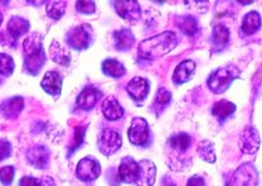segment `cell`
Here are the masks:
<instances>
[{
    "instance_id": "obj_1",
    "label": "cell",
    "mask_w": 262,
    "mask_h": 186,
    "mask_svg": "<svg viewBox=\"0 0 262 186\" xmlns=\"http://www.w3.org/2000/svg\"><path fill=\"white\" fill-rule=\"evenodd\" d=\"M177 37L174 33L165 32L141 41L138 54L140 58L156 59L167 55L177 46Z\"/></svg>"
},
{
    "instance_id": "obj_2",
    "label": "cell",
    "mask_w": 262,
    "mask_h": 186,
    "mask_svg": "<svg viewBox=\"0 0 262 186\" xmlns=\"http://www.w3.org/2000/svg\"><path fill=\"white\" fill-rule=\"evenodd\" d=\"M39 34L29 35L24 40V51H25V66L29 73L37 75L45 64V52Z\"/></svg>"
},
{
    "instance_id": "obj_3",
    "label": "cell",
    "mask_w": 262,
    "mask_h": 186,
    "mask_svg": "<svg viewBox=\"0 0 262 186\" xmlns=\"http://www.w3.org/2000/svg\"><path fill=\"white\" fill-rule=\"evenodd\" d=\"M240 70L232 65L225 66L213 71L210 78L207 81L208 88L211 89L213 93L215 94H222L226 92V89L230 87L234 79L239 78Z\"/></svg>"
},
{
    "instance_id": "obj_4",
    "label": "cell",
    "mask_w": 262,
    "mask_h": 186,
    "mask_svg": "<svg viewBox=\"0 0 262 186\" xmlns=\"http://www.w3.org/2000/svg\"><path fill=\"white\" fill-rule=\"evenodd\" d=\"M98 145L101 153L105 156H110L120 149L122 145L121 135L115 129H103L99 135Z\"/></svg>"
},
{
    "instance_id": "obj_5",
    "label": "cell",
    "mask_w": 262,
    "mask_h": 186,
    "mask_svg": "<svg viewBox=\"0 0 262 186\" xmlns=\"http://www.w3.org/2000/svg\"><path fill=\"white\" fill-rule=\"evenodd\" d=\"M91 39V27L89 25H81L75 27L69 33L67 37L69 45L75 50L86 49L90 46Z\"/></svg>"
},
{
    "instance_id": "obj_6",
    "label": "cell",
    "mask_w": 262,
    "mask_h": 186,
    "mask_svg": "<svg viewBox=\"0 0 262 186\" xmlns=\"http://www.w3.org/2000/svg\"><path fill=\"white\" fill-rule=\"evenodd\" d=\"M128 137L134 145H146L149 140V126H148L146 119L141 117L134 118L128 130Z\"/></svg>"
},
{
    "instance_id": "obj_7",
    "label": "cell",
    "mask_w": 262,
    "mask_h": 186,
    "mask_svg": "<svg viewBox=\"0 0 262 186\" xmlns=\"http://www.w3.org/2000/svg\"><path fill=\"white\" fill-rule=\"evenodd\" d=\"M228 185H258V172L251 163H246L231 176Z\"/></svg>"
},
{
    "instance_id": "obj_8",
    "label": "cell",
    "mask_w": 262,
    "mask_h": 186,
    "mask_svg": "<svg viewBox=\"0 0 262 186\" xmlns=\"http://www.w3.org/2000/svg\"><path fill=\"white\" fill-rule=\"evenodd\" d=\"M101 166L92 156H88L80 161L76 169V175L83 182H92L100 176Z\"/></svg>"
},
{
    "instance_id": "obj_9",
    "label": "cell",
    "mask_w": 262,
    "mask_h": 186,
    "mask_svg": "<svg viewBox=\"0 0 262 186\" xmlns=\"http://www.w3.org/2000/svg\"><path fill=\"white\" fill-rule=\"evenodd\" d=\"M240 149L244 154H255L260 147V135L253 126H247L242 130L239 141Z\"/></svg>"
},
{
    "instance_id": "obj_10",
    "label": "cell",
    "mask_w": 262,
    "mask_h": 186,
    "mask_svg": "<svg viewBox=\"0 0 262 186\" xmlns=\"http://www.w3.org/2000/svg\"><path fill=\"white\" fill-rule=\"evenodd\" d=\"M115 8L119 16L129 21L138 20L141 15L138 0H116Z\"/></svg>"
},
{
    "instance_id": "obj_11",
    "label": "cell",
    "mask_w": 262,
    "mask_h": 186,
    "mask_svg": "<svg viewBox=\"0 0 262 186\" xmlns=\"http://www.w3.org/2000/svg\"><path fill=\"white\" fill-rule=\"evenodd\" d=\"M119 176L128 184H137L139 176V164L131 157H124L119 166Z\"/></svg>"
},
{
    "instance_id": "obj_12",
    "label": "cell",
    "mask_w": 262,
    "mask_h": 186,
    "mask_svg": "<svg viewBox=\"0 0 262 186\" xmlns=\"http://www.w3.org/2000/svg\"><path fill=\"white\" fill-rule=\"evenodd\" d=\"M127 92L136 101H142L149 93V83L142 77H135L127 85Z\"/></svg>"
},
{
    "instance_id": "obj_13",
    "label": "cell",
    "mask_w": 262,
    "mask_h": 186,
    "mask_svg": "<svg viewBox=\"0 0 262 186\" xmlns=\"http://www.w3.org/2000/svg\"><path fill=\"white\" fill-rule=\"evenodd\" d=\"M100 98H101V92L99 89L93 86H88L83 89L81 94L79 95L76 104L79 106V109L83 111H90L95 105H97Z\"/></svg>"
},
{
    "instance_id": "obj_14",
    "label": "cell",
    "mask_w": 262,
    "mask_h": 186,
    "mask_svg": "<svg viewBox=\"0 0 262 186\" xmlns=\"http://www.w3.org/2000/svg\"><path fill=\"white\" fill-rule=\"evenodd\" d=\"M27 160L36 169H46L50 163V153L45 146H35L27 152Z\"/></svg>"
},
{
    "instance_id": "obj_15",
    "label": "cell",
    "mask_w": 262,
    "mask_h": 186,
    "mask_svg": "<svg viewBox=\"0 0 262 186\" xmlns=\"http://www.w3.org/2000/svg\"><path fill=\"white\" fill-rule=\"evenodd\" d=\"M195 73V63L190 59L182 62L177 66L174 75H172V81L176 85H182L192 79Z\"/></svg>"
},
{
    "instance_id": "obj_16",
    "label": "cell",
    "mask_w": 262,
    "mask_h": 186,
    "mask_svg": "<svg viewBox=\"0 0 262 186\" xmlns=\"http://www.w3.org/2000/svg\"><path fill=\"white\" fill-rule=\"evenodd\" d=\"M62 77L57 71H47L43 81H41V88L52 96H57L62 91Z\"/></svg>"
},
{
    "instance_id": "obj_17",
    "label": "cell",
    "mask_w": 262,
    "mask_h": 186,
    "mask_svg": "<svg viewBox=\"0 0 262 186\" xmlns=\"http://www.w3.org/2000/svg\"><path fill=\"white\" fill-rule=\"evenodd\" d=\"M139 164V176L137 185H154L156 177V166L152 162L142 160L138 162Z\"/></svg>"
},
{
    "instance_id": "obj_18",
    "label": "cell",
    "mask_w": 262,
    "mask_h": 186,
    "mask_svg": "<svg viewBox=\"0 0 262 186\" xmlns=\"http://www.w3.org/2000/svg\"><path fill=\"white\" fill-rule=\"evenodd\" d=\"M101 109H102L104 117L106 119H109V121H117V119H120L124 113L122 106L119 104V101L113 97V96H110V97H108L103 101Z\"/></svg>"
},
{
    "instance_id": "obj_19",
    "label": "cell",
    "mask_w": 262,
    "mask_h": 186,
    "mask_svg": "<svg viewBox=\"0 0 262 186\" xmlns=\"http://www.w3.org/2000/svg\"><path fill=\"white\" fill-rule=\"evenodd\" d=\"M24 107V99L19 96H15L7 100H5L0 106V113L6 118H15L21 112Z\"/></svg>"
},
{
    "instance_id": "obj_20",
    "label": "cell",
    "mask_w": 262,
    "mask_h": 186,
    "mask_svg": "<svg viewBox=\"0 0 262 186\" xmlns=\"http://www.w3.org/2000/svg\"><path fill=\"white\" fill-rule=\"evenodd\" d=\"M168 145L171 151H174L178 155H182L185 154L192 145V139L186 133H180L170 137L168 140Z\"/></svg>"
},
{
    "instance_id": "obj_21",
    "label": "cell",
    "mask_w": 262,
    "mask_h": 186,
    "mask_svg": "<svg viewBox=\"0 0 262 186\" xmlns=\"http://www.w3.org/2000/svg\"><path fill=\"white\" fill-rule=\"evenodd\" d=\"M113 37H115L116 48L120 51H127L135 45V36L129 29H121L116 32Z\"/></svg>"
},
{
    "instance_id": "obj_22",
    "label": "cell",
    "mask_w": 262,
    "mask_h": 186,
    "mask_svg": "<svg viewBox=\"0 0 262 186\" xmlns=\"http://www.w3.org/2000/svg\"><path fill=\"white\" fill-rule=\"evenodd\" d=\"M235 110L236 107L233 103L223 99L213 105L212 114L213 116H215L220 122H224L226 118H229L230 116L233 115V113H235Z\"/></svg>"
},
{
    "instance_id": "obj_23",
    "label": "cell",
    "mask_w": 262,
    "mask_h": 186,
    "mask_svg": "<svg viewBox=\"0 0 262 186\" xmlns=\"http://www.w3.org/2000/svg\"><path fill=\"white\" fill-rule=\"evenodd\" d=\"M7 29L10 36H13L15 39H17L19 38L20 36L28 33L29 22L19 16H14L10 18Z\"/></svg>"
},
{
    "instance_id": "obj_24",
    "label": "cell",
    "mask_w": 262,
    "mask_h": 186,
    "mask_svg": "<svg viewBox=\"0 0 262 186\" xmlns=\"http://www.w3.org/2000/svg\"><path fill=\"white\" fill-rule=\"evenodd\" d=\"M261 27V16L258 11H250L243 18L242 22V32L250 36L257 33Z\"/></svg>"
},
{
    "instance_id": "obj_25",
    "label": "cell",
    "mask_w": 262,
    "mask_h": 186,
    "mask_svg": "<svg viewBox=\"0 0 262 186\" xmlns=\"http://www.w3.org/2000/svg\"><path fill=\"white\" fill-rule=\"evenodd\" d=\"M176 22L178 28L187 36H195L199 33V22L193 16H178Z\"/></svg>"
},
{
    "instance_id": "obj_26",
    "label": "cell",
    "mask_w": 262,
    "mask_h": 186,
    "mask_svg": "<svg viewBox=\"0 0 262 186\" xmlns=\"http://www.w3.org/2000/svg\"><path fill=\"white\" fill-rule=\"evenodd\" d=\"M102 71L104 75L113 78H120L126 74L124 66L117 59H106L102 63Z\"/></svg>"
},
{
    "instance_id": "obj_27",
    "label": "cell",
    "mask_w": 262,
    "mask_h": 186,
    "mask_svg": "<svg viewBox=\"0 0 262 186\" xmlns=\"http://www.w3.org/2000/svg\"><path fill=\"white\" fill-rule=\"evenodd\" d=\"M230 40V31L229 28L224 25H216L213 27L212 32V41L215 47L222 48Z\"/></svg>"
},
{
    "instance_id": "obj_28",
    "label": "cell",
    "mask_w": 262,
    "mask_h": 186,
    "mask_svg": "<svg viewBox=\"0 0 262 186\" xmlns=\"http://www.w3.org/2000/svg\"><path fill=\"white\" fill-rule=\"evenodd\" d=\"M65 9H67V0H47L46 13L53 19H61Z\"/></svg>"
},
{
    "instance_id": "obj_29",
    "label": "cell",
    "mask_w": 262,
    "mask_h": 186,
    "mask_svg": "<svg viewBox=\"0 0 262 186\" xmlns=\"http://www.w3.org/2000/svg\"><path fill=\"white\" fill-rule=\"evenodd\" d=\"M198 153L200 155V157L207 162V163H214L216 161V154H215V149H214V144L208 141L204 140L202 141L199 144V148H198Z\"/></svg>"
},
{
    "instance_id": "obj_30",
    "label": "cell",
    "mask_w": 262,
    "mask_h": 186,
    "mask_svg": "<svg viewBox=\"0 0 262 186\" xmlns=\"http://www.w3.org/2000/svg\"><path fill=\"white\" fill-rule=\"evenodd\" d=\"M51 55L54 61L61 65H68L70 62V56L68 51L63 49V48L59 46L58 43L52 44L51 46Z\"/></svg>"
},
{
    "instance_id": "obj_31",
    "label": "cell",
    "mask_w": 262,
    "mask_h": 186,
    "mask_svg": "<svg viewBox=\"0 0 262 186\" xmlns=\"http://www.w3.org/2000/svg\"><path fill=\"white\" fill-rule=\"evenodd\" d=\"M14 68L15 64L13 58L6 54H0V75L10 76L13 74Z\"/></svg>"
},
{
    "instance_id": "obj_32",
    "label": "cell",
    "mask_w": 262,
    "mask_h": 186,
    "mask_svg": "<svg viewBox=\"0 0 262 186\" xmlns=\"http://www.w3.org/2000/svg\"><path fill=\"white\" fill-rule=\"evenodd\" d=\"M76 11L83 15H91L95 13L94 0H77L75 5Z\"/></svg>"
},
{
    "instance_id": "obj_33",
    "label": "cell",
    "mask_w": 262,
    "mask_h": 186,
    "mask_svg": "<svg viewBox=\"0 0 262 186\" xmlns=\"http://www.w3.org/2000/svg\"><path fill=\"white\" fill-rule=\"evenodd\" d=\"M185 5L200 14H205L208 10V0H185Z\"/></svg>"
},
{
    "instance_id": "obj_34",
    "label": "cell",
    "mask_w": 262,
    "mask_h": 186,
    "mask_svg": "<svg viewBox=\"0 0 262 186\" xmlns=\"http://www.w3.org/2000/svg\"><path fill=\"white\" fill-rule=\"evenodd\" d=\"M171 100V94L165 88H160L157 92L156 99H155V104L159 107L167 106Z\"/></svg>"
},
{
    "instance_id": "obj_35",
    "label": "cell",
    "mask_w": 262,
    "mask_h": 186,
    "mask_svg": "<svg viewBox=\"0 0 262 186\" xmlns=\"http://www.w3.org/2000/svg\"><path fill=\"white\" fill-rule=\"evenodd\" d=\"M15 169L13 166H5L0 169V182L5 185H10L14 179Z\"/></svg>"
},
{
    "instance_id": "obj_36",
    "label": "cell",
    "mask_w": 262,
    "mask_h": 186,
    "mask_svg": "<svg viewBox=\"0 0 262 186\" xmlns=\"http://www.w3.org/2000/svg\"><path fill=\"white\" fill-rule=\"evenodd\" d=\"M19 185H54L53 184V181L51 179L46 178V179H37V178H34L32 176H26V177H23L19 182Z\"/></svg>"
},
{
    "instance_id": "obj_37",
    "label": "cell",
    "mask_w": 262,
    "mask_h": 186,
    "mask_svg": "<svg viewBox=\"0 0 262 186\" xmlns=\"http://www.w3.org/2000/svg\"><path fill=\"white\" fill-rule=\"evenodd\" d=\"M11 153V145L8 141L0 140V162L7 158Z\"/></svg>"
},
{
    "instance_id": "obj_38",
    "label": "cell",
    "mask_w": 262,
    "mask_h": 186,
    "mask_svg": "<svg viewBox=\"0 0 262 186\" xmlns=\"http://www.w3.org/2000/svg\"><path fill=\"white\" fill-rule=\"evenodd\" d=\"M84 134H85V127H80L77 128L76 131H75V146H80L82 142H83V139H84Z\"/></svg>"
},
{
    "instance_id": "obj_39",
    "label": "cell",
    "mask_w": 262,
    "mask_h": 186,
    "mask_svg": "<svg viewBox=\"0 0 262 186\" xmlns=\"http://www.w3.org/2000/svg\"><path fill=\"white\" fill-rule=\"evenodd\" d=\"M188 185H205V182H204V179L202 178L201 176L196 175V176H193L192 178L189 179Z\"/></svg>"
},
{
    "instance_id": "obj_40",
    "label": "cell",
    "mask_w": 262,
    "mask_h": 186,
    "mask_svg": "<svg viewBox=\"0 0 262 186\" xmlns=\"http://www.w3.org/2000/svg\"><path fill=\"white\" fill-rule=\"evenodd\" d=\"M26 2L29 4L34 6V7H39V6L44 5L46 3V0H26Z\"/></svg>"
},
{
    "instance_id": "obj_41",
    "label": "cell",
    "mask_w": 262,
    "mask_h": 186,
    "mask_svg": "<svg viewBox=\"0 0 262 186\" xmlns=\"http://www.w3.org/2000/svg\"><path fill=\"white\" fill-rule=\"evenodd\" d=\"M236 2L239 3V4H241V5H243V6H247V5L252 4L254 0H236Z\"/></svg>"
},
{
    "instance_id": "obj_42",
    "label": "cell",
    "mask_w": 262,
    "mask_h": 186,
    "mask_svg": "<svg viewBox=\"0 0 262 186\" xmlns=\"http://www.w3.org/2000/svg\"><path fill=\"white\" fill-rule=\"evenodd\" d=\"M9 3V0H0V4H3V5H7Z\"/></svg>"
},
{
    "instance_id": "obj_43",
    "label": "cell",
    "mask_w": 262,
    "mask_h": 186,
    "mask_svg": "<svg viewBox=\"0 0 262 186\" xmlns=\"http://www.w3.org/2000/svg\"><path fill=\"white\" fill-rule=\"evenodd\" d=\"M3 20H4V17H3V14H2V11H0V25H2V22H3Z\"/></svg>"
},
{
    "instance_id": "obj_44",
    "label": "cell",
    "mask_w": 262,
    "mask_h": 186,
    "mask_svg": "<svg viewBox=\"0 0 262 186\" xmlns=\"http://www.w3.org/2000/svg\"><path fill=\"white\" fill-rule=\"evenodd\" d=\"M155 2H157V3H164L165 0H155Z\"/></svg>"
}]
</instances>
